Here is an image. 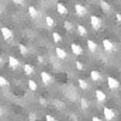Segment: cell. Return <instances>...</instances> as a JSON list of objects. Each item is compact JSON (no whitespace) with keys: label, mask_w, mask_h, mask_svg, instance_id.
<instances>
[{"label":"cell","mask_w":121,"mask_h":121,"mask_svg":"<svg viewBox=\"0 0 121 121\" xmlns=\"http://www.w3.org/2000/svg\"><path fill=\"white\" fill-rule=\"evenodd\" d=\"M47 103H48V101H47L44 97H39V104H41V106H47Z\"/></svg>","instance_id":"28"},{"label":"cell","mask_w":121,"mask_h":121,"mask_svg":"<svg viewBox=\"0 0 121 121\" xmlns=\"http://www.w3.org/2000/svg\"><path fill=\"white\" fill-rule=\"evenodd\" d=\"M63 28L68 30V31H70L72 28H73V24H72L70 21H65V23H63Z\"/></svg>","instance_id":"25"},{"label":"cell","mask_w":121,"mask_h":121,"mask_svg":"<svg viewBox=\"0 0 121 121\" xmlns=\"http://www.w3.org/2000/svg\"><path fill=\"white\" fill-rule=\"evenodd\" d=\"M0 32H1V38H4L6 41H10L13 38V31L10 30L9 27H1Z\"/></svg>","instance_id":"2"},{"label":"cell","mask_w":121,"mask_h":121,"mask_svg":"<svg viewBox=\"0 0 121 121\" xmlns=\"http://www.w3.org/2000/svg\"><path fill=\"white\" fill-rule=\"evenodd\" d=\"M56 10H58V14H60V16H66V14H68V9H66L65 4H62V3H58V4H56Z\"/></svg>","instance_id":"12"},{"label":"cell","mask_w":121,"mask_h":121,"mask_svg":"<svg viewBox=\"0 0 121 121\" xmlns=\"http://www.w3.org/2000/svg\"><path fill=\"white\" fill-rule=\"evenodd\" d=\"M45 24H47L48 28H52V27H55V20H54L51 16H47V17H45Z\"/></svg>","instance_id":"16"},{"label":"cell","mask_w":121,"mask_h":121,"mask_svg":"<svg viewBox=\"0 0 121 121\" xmlns=\"http://www.w3.org/2000/svg\"><path fill=\"white\" fill-rule=\"evenodd\" d=\"M45 120H47V121H56L55 118H54V117H52V116H51V114H47V117H45Z\"/></svg>","instance_id":"29"},{"label":"cell","mask_w":121,"mask_h":121,"mask_svg":"<svg viewBox=\"0 0 121 121\" xmlns=\"http://www.w3.org/2000/svg\"><path fill=\"white\" fill-rule=\"evenodd\" d=\"M80 106H82V108H87V107H89V101L82 97V99H80Z\"/></svg>","instance_id":"26"},{"label":"cell","mask_w":121,"mask_h":121,"mask_svg":"<svg viewBox=\"0 0 121 121\" xmlns=\"http://www.w3.org/2000/svg\"><path fill=\"white\" fill-rule=\"evenodd\" d=\"M76 31H78V34H79L80 37H86V35H87V30H86L85 26H80V24H79V26L76 27Z\"/></svg>","instance_id":"15"},{"label":"cell","mask_w":121,"mask_h":121,"mask_svg":"<svg viewBox=\"0 0 121 121\" xmlns=\"http://www.w3.org/2000/svg\"><path fill=\"white\" fill-rule=\"evenodd\" d=\"M70 49H72V52H73L75 55H82V54H83V49H82V47H80L79 44H75V42H73V44L70 45Z\"/></svg>","instance_id":"9"},{"label":"cell","mask_w":121,"mask_h":121,"mask_svg":"<svg viewBox=\"0 0 121 121\" xmlns=\"http://www.w3.org/2000/svg\"><path fill=\"white\" fill-rule=\"evenodd\" d=\"M0 86H1V87H7V86H9L7 79H6L4 76H1V75H0Z\"/></svg>","instance_id":"23"},{"label":"cell","mask_w":121,"mask_h":121,"mask_svg":"<svg viewBox=\"0 0 121 121\" xmlns=\"http://www.w3.org/2000/svg\"><path fill=\"white\" fill-rule=\"evenodd\" d=\"M94 94H96V99H97L99 103H103V101L106 100V93H104L103 90H96Z\"/></svg>","instance_id":"13"},{"label":"cell","mask_w":121,"mask_h":121,"mask_svg":"<svg viewBox=\"0 0 121 121\" xmlns=\"http://www.w3.org/2000/svg\"><path fill=\"white\" fill-rule=\"evenodd\" d=\"M52 38H54L55 42H60V41H62V37H60L59 32H54V34H52Z\"/></svg>","instance_id":"24"},{"label":"cell","mask_w":121,"mask_h":121,"mask_svg":"<svg viewBox=\"0 0 121 121\" xmlns=\"http://www.w3.org/2000/svg\"><path fill=\"white\" fill-rule=\"evenodd\" d=\"M107 85H108V87H110L111 90H116V89L120 87V82H118L116 78H113V76H108V78H107Z\"/></svg>","instance_id":"4"},{"label":"cell","mask_w":121,"mask_h":121,"mask_svg":"<svg viewBox=\"0 0 121 121\" xmlns=\"http://www.w3.org/2000/svg\"><path fill=\"white\" fill-rule=\"evenodd\" d=\"M28 87H30V90L37 91V89H38V85H37V82H35V80H28Z\"/></svg>","instance_id":"19"},{"label":"cell","mask_w":121,"mask_h":121,"mask_svg":"<svg viewBox=\"0 0 121 121\" xmlns=\"http://www.w3.org/2000/svg\"><path fill=\"white\" fill-rule=\"evenodd\" d=\"M55 54H56V56H58L59 59H66V58H68V54L65 52V49H63V48H59V47L55 49Z\"/></svg>","instance_id":"11"},{"label":"cell","mask_w":121,"mask_h":121,"mask_svg":"<svg viewBox=\"0 0 121 121\" xmlns=\"http://www.w3.org/2000/svg\"><path fill=\"white\" fill-rule=\"evenodd\" d=\"M37 59H38V62H39V63H42V62H44V56H41V55H39Z\"/></svg>","instance_id":"32"},{"label":"cell","mask_w":121,"mask_h":121,"mask_svg":"<svg viewBox=\"0 0 121 121\" xmlns=\"http://www.w3.org/2000/svg\"><path fill=\"white\" fill-rule=\"evenodd\" d=\"M23 70H24L26 75H32V73L35 72V68H34L32 65H30V63H24V65H23Z\"/></svg>","instance_id":"10"},{"label":"cell","mask_w":121,"mask_h":121,"mask_svg":"<svg viewBox=\"0 0 121 121\" xmlns=\"http://www.w3.org/2000/svg\"><path fill=\"white\" fill-rule=\"evenodd\" d=\"M91 121H103V120H101L100 117H96V116H94V117H91Z\"/></svg>","instance_id":"31"},{"label":"cell","mask_w":121,"mask_h":121,"mask_svg":"<svg viewBox=\"0 0 121 121\" xmlns=\"http://www.w3.org/2000/svg\"><path fill=\"white\" fill-rule=\"evenodd\" d=\"M75 13H76L79 17H85V16L87 14V10H86V7H85L83 4L78 3V4H75Z\"/></svg>","instance_id":"3"},{"label":"cell","mask_w":121,"mask_h":121,"mask_svg":"<svg viewBox=\"0 0 121 121\" xmlns=\"http://www.w3.org/2000/svg\"><path fill=\"white\" fill-rule=\"evenodd\" d=\"M90 26L94 28V30H100L101 26H103V21H101L100 17H97V16H91L90 17Z\"/></svg>","instance_id":"1"},{"label":"cell","mask_w":121,"mask_h":121,"mask_svg":"<svg viewBox=\"0 0 121 121\" xmlns=\"http://www.w3.org/2000/svg\"><path fill=\"white\" fill-rule=\"evenodd\" d=\"M18 51H20V54H21V55H27V54H28L27 47H26V45H23V44H20V45H18Z\"/></svg>","instance_id":"20"},{"label":"cell","mask_w":121,"mask_h":121,"mask_svg":"<svg viewBox=\"0 0 121 121\" xmlns=\"http://www.w3.org/2000/svg\"><path fill=\"white\" fill-rule=\"evenodd\" d=\"M52 1H54V0H52Z\"/></svg>","instance_id":"36"},{"label":"cell","mask_w":121,"mask_h":121,"mask_svg":"<svg viewBox=\"0 0 121 121\" xmlns=\"http://www.w3.org/2000/svg\"><path fill=\"white\" fill-rule=\"evenodd\" d=\"M9 66L11 69H17L20 66V60L17 58H14V56H9Z\"/></svg>","instance_id":"8"},{"label":"cell","mask_w":121,"mask_h":121,"mask_svg":"<svg viewBox=\"0 0 121 121\" xmlns=\"http://www.w3.org/2000/svg\"><path fill=\"white\" fill-rule=\"evenodd\" d=\"M120 41H121V37H120Z\"/></svg>","instance_id":"35"},{"label":"cell","mask_w":121,"mask_h":121,"mask_svg":"<svg viewBox=\"0 0 121 121\" xmlns=\"http://www.w3.org/2000/svg\"><path fill=\"white\" fill-rule=\"evenodd\" d=\"M103 116H104L106 120H113V118H116V113H114V110H111L110 107H104V108H103Z\"/></svg>","instance_id":"5"},{"label":"cell","mask_w":121,"mask_h":121,"mask_svg":"<svg viewBox=\"0 0 121 121\" xmlns=\"http://www.w3.org/2000/svg\"><path fill=\"white\" fill-rule=\"evenodd\" d=\"M116 18H117V21H121V14H120V13H117V14H116Z\"/></svg>","instance_id":"33"},{"label":"cell","mask_w":121,"mask_h":121,"mask_svg":"<svg viewBox=\"0 0 121 121\" xmlns=\"http://www.w3.org/2000/svg\"><path fill=\"white\" fill-rule=\"evenodd\" d=\"M28 16H30L31 18H37L38 17V10L34 6H30L28 7Z\"/></svg>","instance_id":"14"},{"label":"cell","mask_w":121,"mask_h":121,"mask_svg":"<svg viewBox=\"0 0 121 121\" xmlns=\"http://www.w3.org/2000/svg\"><path fill=\"white\" fill-rule=\"evenodd\" d=\"M100 7H101L104 11H110V6H108V3H107V1H104V0H101V1H100Z\"/></svg>","instance_id":"22"},{"label":"cell","mask_w":121,"mask_h":121,"mask_svg":"<svg viewBox=\"0 0 121 121\" xmlns=\"http://www.w3.org/2000/svg\"><path fill=\"white\" fill-rule=\"evenodd\" d=\"M1 63H3V58H1V56H0V65H1Z\"/></svg>","instance_id":"34"},{"label":"cell","mask_w":121,"mask_h":121,"mask_svg":"<svg viewBox=\"0 0 121 121\" xmlns=\"http://www.w3.org/2000/svg\"><path fill=\"white\" fill-rule=\"evenodd\" d=\"M79 87H80L82 90H86V89L89 87V85H87V82H86L85 79H80V80H79Z\"/></svg>","instance_id":"21"},{"label":"cell","mask_w":121,"mask_h":121,"mask_svg":"<svg viewBox=\"0 0 121 121\" xmlns=\"http://www.w3.org/2000/svg\"><path fill=\"white\" fill-rule=\"evenodd\" d=\"M13 4H17V6H24V0H11Z\"/></svg>","instance_id":"27"},{"label":"cell","mask_w":121,"mask_h":121,"mask_svg":"<svg viewBox=\"0 0 121 121\" xmlns=\"http://www.w3.org/2000/svg\"><path fill=\"white\" fill-rule=\"evenodd\" d=\"M41 80H42V83L47 86V85H49V83L52 82V78H51V75H49L48 72H41Z\"/></svg>","instance_id":"7"},{"label":"cell","mask_w":121,"mask_h":121,"mask_svg":"<svg viewBox=\"0 0 121 121\" xmlns=\"http://www.w3.org/2000/svg\"><path fill=\"white\" fill-rule=\"evenodd\" d=\"M90 79L93 82H99V80L101 79V76H100V73H99L97 70H91L90 72Z\"/></svg>","instance_id":"18"},{"label":"cell","mask_w":121,"mask_h":121,"mask_svg":"<svg viewBox=\"0 0 121 121\" xmlns=\"http://www.w3.org/2000/svg\"><path fill=\"white\" fill-rule=\"evenodd\" d=\"M87 48H89L90 52H96L97 51V44L94 41H91V39H87Z\"/></svg>","instance_id":"17"},{"label":"cell","mask_w":121,"mask_h":121,"mask_svg":"<svg viewBox=\"0 0 121 121\" xmlns=\"http://www.w3.org/2000/svg\"><path fill=\"white\" fill-rule=\"evenodd\" d=\"M76 68H78L79 70H83V63H80V62H76Z\"/></svg>","instance_id":"30"},{"label":"cell","mask_w":121,"mask_h":121,"mask_svg":"<svg viewBox=\"0 0 121 121\" xmlns=\"http://www.w3.org/2000/svg\"><path fill=\"white\" fill-rule=\"evenodd\" d=\"M103 49L104 51H107V52H111V51H114L116 49V47H114V44L110 41V39H103Z\"/></svg>","instance_id":"6"}]
</instances>
